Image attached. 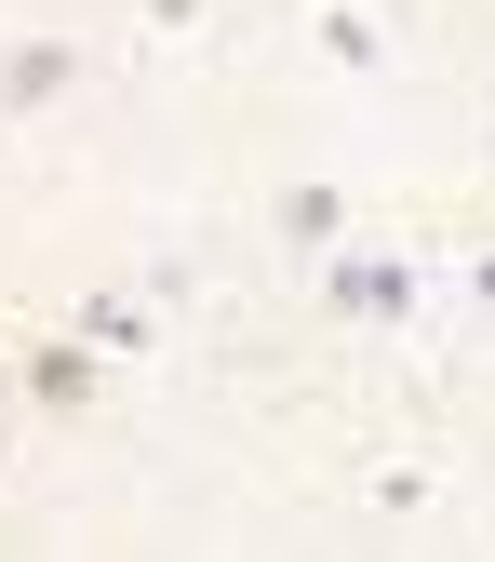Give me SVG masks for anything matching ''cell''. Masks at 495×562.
Returning <instances> with one entry per match:
<instances>
[{"label": "cell", "mask_w": 495, "mask_h": 562, "mask_svg": "<svg viewBox=\"0 0 495 562\" xmlns=\"http://www.w3.org/2000/svg\"><path fill=\"white\" fill-rule=\"evenodd\" d=\"M335 295H348V308H362V322H402V308H415V281H402V268H348V281H335Z\"/></svg>", "instance_id": "6da1fadb"}, {"label": "cell", "mask_w": 495, "mask_h": 562, "mask_svg": "<svg viewBox=\"0 0 495 562\" xmlns=\"http://www.w3.org/2000/svg\"><path fill=\"white\" fill-rule=\"evenodd\" d=\"M54 81H67V41H27V54H14V67H0V94H14V108H41V94H54Z\"/></svg>", "instance_id": "7a4b0ae2"}, {"label": "cell", "mask_w": 495, "mask_h": 562, "mask_svg": "<svg viewBox=\"0 0 495 562\" xmlns=\"http://www.w3.org/2000/svg\"><path fill=\"white\" fill-rule=\"evenodd\" d=\"M81 335H94V348H148L161 322H148V308H134V295H94V308H81Z\"/></svg>", "instance_id": "3957f363"}, {"label": "cell", "mask_w": 495, "mask_h": 562, "mask_svg": "<svg viewBox=\"0 0 495 562\" xmlns=\"http://www.w3.org/2000/svg\"><path fill=\"white\" fill-rule=\"evenodd\" d=\"M281 228H295V241H335L348 201H335V188H281Z\"/></svg>", "instance_id": "277c9868"}, {"label": "cell", "mask_w": 495, "mask_h": 562, "mask_svg": "<svg viewBox=\"0 0 495 562\" xmlns=\"http://www.w3.org/2000/svg\"><path fill=\"white\" fill-rule=\"evenodd\" d=\"M482 308H495V255H482Z\"/></svg>", "instance_id": "5b68a950"}]
</instances>
